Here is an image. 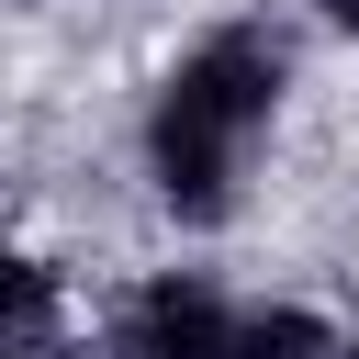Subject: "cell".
<instances>
[{
  "label": "cell",
  "instance_id": "obj_5",
  "mask_svg": "<svg viewBox=\"0 0 359 359\" xmlns=\"http://www.w3.org/2000/svg\"><path fill=\"white\" fill-rule=\"evenodd\" d=\"M314 11H325V22H337V34H359V0H314Z\"/></svg>",
  "mask_w": 359,
  "mask_h": 359
},
{
  "label": "cell",
  "instance_id": "obj_1",
  "mask_svg": "<svg viewBox=\"0 0 359 359\" xmlns=\"http://www.w3.org/2000/svg\"><path fill=\"white\" fill-rule=\"evenodd\" d=\"M280 79H292V56H280L269 22H224V34H202L157 79V101H146V180H157V202L180 224H224L236 213V180H247V146L280 112Z\"/></svg>",
  "mask_w": 359,
  "mask_h": 359
},
{
  "label": "cell",
  "instance_id": "obj_3",
  "mask_svg": "<svg viewBox=\"0 0 359 359\" xmlns=\"http://www.w3.org/2000/svg\"><path fill=\"white\" fill-rule=\"evenodd\" d=\"M224 359H348V337H325L303 303H258V314H236Z\"/></svg>",
  "mask_w": 359,
  "mask_h": 359
},
{
  "label": "cell",
  "instance_id": "obj_4",
  "mask_svg": "<svg viewBox=\"0 0 359 359\" xmlns=\"http://www.w3.org/2000/svg\"><path fill=\"white\" fill-rule=\"evenodd\" d=\"M45 325H56V280H45V258H11V359H45Z\"/></svg>",
  "mask_w": 359,
  "mask_h": 359
},
{
  "label": "cell",
  "instance_id": "obj_2",
  "mask_svg": "<svg viewBox=\"0 0 359 359\" xmlns=\"http://www.w3.org/2000/svg\"><path fill=\"white\" fill-rule=\"evenodd\" d=\"M224 337H236V303L202 269H157L112 314V359H224Z\"/></svg>",
  "mask_w": 359,
  "mask_h": 359
},
{
  "label": "cell",
  "instance_id": "obj_6",
  "mask_svg": "<svg viewBox=\"0 0 359 359\" xmlns=\"http://www.w3.org/2000/svg\"><path fill=\"white\" fill-rule=\"evenodd\" d=\"M348 359H359V325H348Z\"/></svg>",
  "mask_w": 359,
  "mask_h": 359
}]
</instances>
